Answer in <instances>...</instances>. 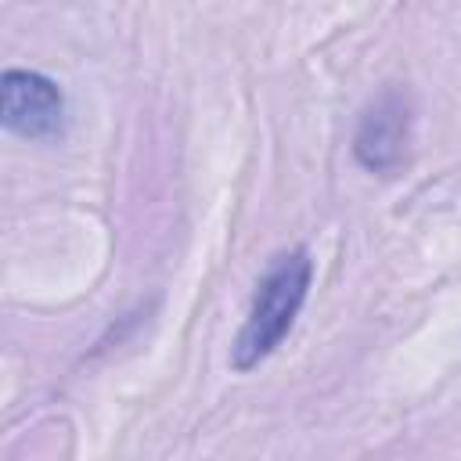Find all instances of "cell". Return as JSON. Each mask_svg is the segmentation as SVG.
I'll return each instance as SVG.
<instances>
[{
	"label": "cell",
	"mask_w": 461,
	"mask_h": 461,
	"mask_svg": "<svg viewBox=\"0 0 461 461\" xmlns=\"http://www.w3.org/2000/svg\"><path fill=\"white\" fill-rule=\"evenodd\" d=\"M310 281H313V259L303 245L285 249L270 259L267 274L259 277V285L252 292L245 324H241L234 349H230L234 371L259 367L288 339V331H292V324L306 303Z\"/></svg>",
	"instance_id": "6da1fadb"
},
{
	"label": "cell",
	"mask_w": 461,
	"mask_h": 461,
	"mask_svg": "<svg viewBox=\"0 0 461 461\" xmlns=\"http://www.w3.org/2000/svg\"><path fill=\"white\" fill-rule=\"evenodd\" d=\"M411 122H414V108H411V94L403 86H385L382 94H375L367 101V108L360 112V122L353 133L357 162L382 176L396 173L407 158Z\"/></svg>",
	"instance_id": "7a4b0ae2"
},
{
	"label": "cell",
	"mask_w": 461,
	"mask_h": 461,
	"mask_svg": "<svg viewBox=\"0 0 461 461\" xmlns=\"http://www.w3.org/2000/svg\"><path fill=\"white\" fill-rule=\"evenodd\" d=\"M4 126L25 140H58L65 133V94L36 68H7L0 79Z\"/></svg>",
	"instance_id": "3957f363"
}]
</instances>
